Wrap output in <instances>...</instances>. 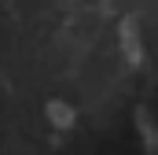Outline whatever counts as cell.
Instances as JSON below:
<instances>
[{"label":"cell","mask_w":158,"mask_h":155,"mask_svg":"<svg viewBox=\"0 0 158 155\" xmlns=\"http://www.w3.org/2000/svg\"><path fill=\"white\" fill-rule=\"evenodd\" d=\"M66 104H48V115H52V122L55 126H70L74 122V111H63Z\"/></svg>","instance_id":"6da1fadb"}]
</instances>
